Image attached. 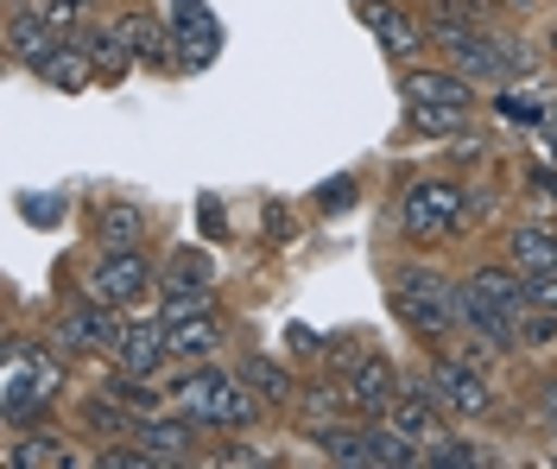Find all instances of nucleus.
Returning a JSON list of instances; mask_svg holds the SVG:
<instances>
[{"label": "nucleus", "mask_w": 557, "mask_h": 469, "mask_svg": "<svg viewBox=\"0 0 557 469\" xmlns=\"http://www.w3.org/2000/svg\"><path fill=\"white\" fill-rule=\"evenodd\" d=\"M58 444H64V437H33V444H20V451H13V464H20V469H33V464H64V451H58Z\"/></svg>", "instance_id": "28"}, {"label": "nucleus", "mask_w": 557, "mask_h": 469, "mask_svg": "<svg viewBox=\"0 0 557 469\" xmlns=\"http://www.w3.org/2000/svg\"><path fill=\"white\" fill-rule=\"evenodd\" d=\"M209 58H215V26L197 7H184V20H177V64H209Z\"/></svg>", "instance_id": "19"}, {"label": "nucleus", "mask_w": 557, "mask_h": 469, "mask_svg": "<svg viewBox=\"0 0 557 469\" xmlns=\"http://www.w3.org/2000/svg\"><path fill=\"white\" fill-rule=\"evenodd\" d=\"M406 109H456L469 114L475 109V89H469V76L456 71H412L406 76Z\"/></svg>", "instance_id": "10"}, {"label": "nucleus", "mask_w": 557, "mask_h": 469, "mask_svg": "<svg viewBox=\"0 0 557 469\" xmlns=\"http://www.w3.org/2000/svg\"><path fill=\"white\" fill-rule=\"evenodd\" d=\"M462 305H469V330L494 336L500 349L520 343V318H525V286H520V267L500 273V267H482L469 286H462Z\"/></svg>", "instance_id": "2"}, {"label": "nucleus", "mask_w": 557, "mask_h": 469, "mask_svg": "<svg viewBox=\"0 0 557 469\" xmlns=\"http://www.w3.org/2000/svg\"><path fill=\"white\" fill-rule=\"evenodd\" d=\"M424 394L437 399L444 412H456V419H482L487 406H494V387H487V374L475 361H437L431 381H424Z\"/></svg>", "instance_id": "5"}, {"label": "nucleus", "mask_w": 557, "mask_h": 469, "mask_svg": "<svg viewBox=\"0 0 557 469\" xmlns=\"http://www.w3.org/2000/svg\"><path fill=\"white\" fill-rule=\"evenodd\" d=\"M215 343H222V330H215V318H184V324H172V356L177 361H203L209 349H215Z\"/></svg>", "instance_id": "20"}, {"label": "nucleus", "mask_w": 557, "mask_h": 469, "mask_svg": "<svg viewBox=\"0 0 557 469\" xmlns=\"http://www.w3.org/2000/svg\"><path fill=\"white\" fill-rule=\"evenodd\" d=\"M172 280H177V286H209V260L197 248H184V254H177V267H172Z\"/></svg>", "instance_id": "29"}, {"label": "nucleus", "mask_w": 557, "mask_h": 469, "mask_svg": "<svg viewBox=\"0 0 557 469\" xmlns=\"http://www.w3.org/2000/svg\"><path fill=\"white\" fill-rule=\"evenodd\" d=\"M348 406L355 412H368V419H381V412H393L399 406V368L386 356H361L355 368H348Z\"/></svg>", "instance_id": "8"}, {"label": "nucleus", "mask_w": 557, "mask_h": 469, "mask_svg": "<svg viewBox=\"0 0 557 469\" xmlns=\"http://www.w3.org/2000/svg\"><path fill=\"white\" fill-rule=\"evenodd\" d=\"M507 7H513V13H525V7H539V0H507Z\"/></svg>", "instance_id": "35"}, {"label": "nucleus", "mask_w": 557, "mask_h": 469, "mask_svg": "<svg viewBox=\"0 0 557 469\" xmlns=\"http://www.w3.org/2000/svg\"><path fill=\"white\" fill-rule=\"evenodd\" d=\"M532 190H539L545 203H557V172H532Z\"/></svg>", "instance_id": "34"}, {"label": "nucleus", "mask_w": 557, "mask_h": 469, "mask_svg": "<svg viewBox=\"0 0 557 469\" xmlns=\"http://www.w3.org/2000/svg\"><path fill=\"white\" fill-rule=\"evenodd\" d=\"M38 7H45V13H51L58 26H76V20H83V13H89L96 0H38Z\"/></svg>", "instance_id": "32"}, {"label": "nucleus", "mask_w": 557, "mask_h": 469, "mask_svg": "<svg viewBox=\"0 0 557 469\" xmlns=\"http://www.w3.org/2000/svg\"><path fill=\"white\" fill-rule=\"evenodd\" d=\"M513 267L525 280L532 273H557V229H520L513 235Z\"/></svg>", "instance_id": "17"}, {"label": "nucleus", "mask_w": 557, "mask_h": 469, "mask_svg": "<svg viewBox=\"0 0 557 469\" xmlns=\"http://www.w3.org/2000/svg\"><path fill=\"white\" fill-rule=\"evenodd\" d=\"M58 33H64V26H58L38 0H33V7L20 0V7H13V20H7V58H13V64H26V71H38V64L64 45Z\"/></svg>", "instance_id": "7"}, {"label": "nucleus", "mask_w": 557, "mask_h": 469, "mask_svg": "<svg viewBox=\"0 0 557 469\" xmlns=\"http://www.w3.org/2000/svg\"><path fill=\"white\" fill-rule=\"evenodd\" d=\"M323 457H330V464H368V432L323 425Z\"/></svg>", "instance_id": "25"}, {"label": "nucleus", "mask_w": 557, "mask_h": 469, "mask_svg": "<svg viewBox=\"0 0 557 469\" xmlns=\"http://www.w3.org/2000/svg\"><path fill=\"white\" fill-rule=\"evenodd\" d=\"M456 222H462V184L424 178V184H412L406 203H399V229H406V242H418V248L444 242Z\"/></svg>", "instance_id": "3"}, {"label": "nucleus", "mask_w": 557, "mask_h": 469, "mask_svg": "<svg viewBox=\"0 0 557 469\" xmlns=\"http://www.w3.org/2000/svg\"><path fill=\"white\" fill-rule=\"evenodd\" d=\"M525 305H545V311H557V273H532V280H525Z\"/></svg>", "instance_id": "31"}, {"label": "nucleus", "mask_w": 557, "mask_h": 469, "mask_svg": "<svg viewBox=\"0 0 557 469\" xmlns=\"http://www.w3.org/2000/svg\"><path fill=\"white\" fill-rule=\"evenodd\" d=\"M134 432H139V444H146L152 464H159V457H184V444H190V425H177V419H139Z\"/></svg>", "instance_id": "21"}, {"label": "nucleus", "mask_w": 557, "mask_h": 469, "mask_svg": "<svg viewBox=\"0 0 557 469\" xmlns=\"http://www.w3.org/2000/svg\"><path fill=\"white\" fill-rule=\"evenodd\" d=\"M152 292V260L139 248H108L96 267H89V298H102V305H139Z\"/></svg>", "instance_id": "4"}, {"label": "nucleus", "mask_w": 557, "mask_h": 469, "mask_svg": "<svg viewBox=\"0 0 557 469\" xmlns=\"http://www.w3.org/2000/svg\"><path fill=\"white\" fill-rule=\"evenodd\" d=\"M114 399H121L134 419H152V412L165 406V394L152 387V374H127V368H121V381H114Z\"/></svg>", "instance_id": "23"}, {"label": "nucleus", "mask_w": 557, "mask_h": 469, "mask_svg": "<svg viewBox=\"0 0 557 469\" xmlns=\"http://www.w3.org/2000/svg\"><path fill=\"white\" fill-rule=\"evenodd\" d=\"M58 381H64V374H58L51 361L33 356L26 343H13V349H7V399H0L7 419H26L33 406H45V399L58 394Z\"/></svg>", "instance_id": "6"}, {"label": "nucleus", "mask_w": 557, "mask_h": 469, "mask_svg": "<svg viewBox=\"0 0 557 469\" xmlns=\"http://www.w3.org/2000/svg\"><path fill=\"white\" fill-rule=\"evenodd\" d=\"M33 76L45 83V89H89V76H96V58L83 51V38H64V45H58V51H51V58H45Z\"/></svg>", "instance_id": "12"}, {"label": "nucleus", "mask_w": 557, "mask_h": 469, "mask_svg": "<svg viewBox=\"0 0 557 469\" xmlns=\"http://www.w3.org/2000/svg\"><path fill=\"white\" fill-rule=\"evenodd\" d=\"M242 381H247L260 399H273V406L298 394V387H292V374H285L278 361H267V356H247V361H242Z\"/></svg>", "instance_id": "22"}, {"label": "nucleus", "mask_w": 557, "mask_h": 469, "mask_svg": "<svg viewBox=\"0 0 557 469\" xmlns=\"http://www.w3.org/2000/svg\"><path fill=\"white\" fill-rule=\"evenodd\" d=\"M96 242L108 248H139L146 242V210L139 203H102L96 210Z\"/></svg>", "instance_id": "15"}, {"label": "nucleus", "mask_w": 557, "mask_h": 469, "mask_svg": "<svg viewBox=\"0 0 557 469\" xmlns=\"http://www.w3.org/2000/svg\"><path fill=\"white\" fill-rule=\"evenodd\" d=\"M386 419H393V425H399L406 437H418V444H424V457H431V451H437V444L450 437L444 425H437V399H431V394H412V399H399V406H393Z\"/></svg>", "instance_id": "14"}, {"label": "nucleus", "mask_w": 557, "mask_h": 469, "mask_svg": "<svg viewBox=\"0 0 557 469\" xmlns=\"http://www.w3.org/2000/svg\"><path fill=\"white\" fill-rule=\"evenodd\" d=\"M165 356H172V324H165V318L127 324V330H121V343H114V361H121L127 374H159Z\"/></svg>", "instance_id": "11"}, {"label": "nucleus", "mask_w": 557, "mask_h": 469, "mask_svg": "<svg viewBox=\"0 0 557 469\" xmlns=\"http://www.w3.org/2000/svg\"><path fill=\"white\" fill-rule=\"evenodd\" d=\"M520 343H557V311L539 305V318H520Z\"/></svg>", "instance_id": "30"}, {"label": "nucleus", "mask_w": 557, "mask_h": 469, "mask_svg": "<svg viewBox=\"0 0 557 469\" xmlns=\"http://www.w3.org/2000/svg\"><path fill=\"white\" fill-rule=\"evenodd\" d=\"M462 121H469V114H456V109H412L418 134H462Z\"/></svg>", "instance_id": "27"}, {"label": "nucleus", "mask_w": 557, "mask_h": 469, "mask_svg": "<svg viewBox=\"0 0 557 469\" xmlns=\"http://www.w3.org/2000/svg\"><path fill=\"white\" fill-rule=\"evenodd\" d=\"M418 457H424V444H418V437H406V432H399V425H393V419H386V425H374V432H368V464L406 469V464H418Z\"/></svg>", "instance_id": "16"}, {"label": "nucleus", "mask_w": 557, "mask_h": 469, "mask_svg": "<svg viewBox=\"0 0 557 469\" xmlns=\"http://www.w3.org/2000/svg\"><path fill=\"white\" fill-rule=\"evenodd\" d=\"M222 387H228V374H215V368H197V374H184V381L172 387V399H177V412H184V419H203V425H215Z\"/></svg>", "instance_id": "13"}, {"label": "nucleus", "mask_w": 557, "mask_h": 469, "mask_svg": "<svg viewBox=\"0 0 557 469\" xmlns=\"http://www.w3.org/2000/svg\"><path fill=\"white\" fill-rule=\"evenodd\" d=\"M26 217H33V222H58V217H64V203H58V197H45V203H26Z\"/></svg>", "instance_id": "33"}, {"label": "nucleus", "mask_w": 557, "mask_h": 469, "mask_svg": "<svg viewBox=\"0 0 557 469\" xmlns=\"http://www.w3.org/2000/svg\"><path fill=\"white\" fill-rule=\"evenodd\" d=\"M13 7H20V0H13Z\"/></svg>", "instance_id": "36"}, {"label": "nucleus", "mask_w": 557, "mask_h": 469, "mask_svg": "<svg viewBox=\"0 0 557 469\" xmlns=\"http://www.w3.org/2000/svg\"><path fill=\"white\" fill-rule=\"evenodd\" d=\"M114 343H121V324H114V305H102V298L76 305L64 324H58V349H76V356H89V349H114Z\"/></svg>", "instance_id": "9"}, {"label": "nucleus", "mask_w": 557, "mask_h": 469, "mask_svg": "<svg viewBox=\"0 0 557 469\" xmlns=\"http://www.w3.org/2000/svg\"><path fill=\"white\" fill-rule=\"evenodd\" d=\"M114 33L127 38V51H134V58H165V26H159V20H146V13H127Z\"/></svg>", "instance_id": "24"}, {"label": "nucleus", "mask_w": 557, "mask_h": 469, "mask_svg": "<svg viewBox=\"0 0 557 469\" xmlns=\"http://www.w3.org/2000/svg\"><path fill=\"white\" fill-rule=\"evenodd\" d=\"M393 305H399V318L418 330V336H450L456 324H469V305H462V286H450L444 273H431V267H406L399 280H393Z\"/></svg>", "instance_id": "1"}, {"label": "nucleus", "mask_w": 557, "mask_h": 469, "mask_svg": "<svg viewBox=\"0 0 557 469\" xmlns=\"http://www.w3.org/2000/svg\"><path fill=\"white\" fill-rule=\"evenodd\" d=\"M203 311H209V286H172V298H165V324L203 318Z\"/></svg>", "instance_id": "26"}, {"label": "nucleus", "mask_w": 557, "mask_h": 469, "mask_svg": "<svg viewBox=\"0 0 557 469\" xmlns=\"http://www.w3.org/2000/svg\"><path fill=\"white\" fill-rule=\"evenodd\" d=\"M361 13L381 26V38H386V51H393V58H406V51H418V45L431 38V26H418L412 13H386V7H361Z\"/></svg>", "instance_id": "18"}]
</instances>
